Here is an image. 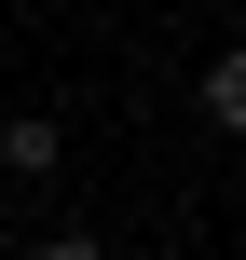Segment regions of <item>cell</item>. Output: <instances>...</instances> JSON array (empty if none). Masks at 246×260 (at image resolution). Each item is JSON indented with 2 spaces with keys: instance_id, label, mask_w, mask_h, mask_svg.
Masks as SVG:
<instances>
[{
  "instance_id": "cell-3",
  "label": "cell",
  "mask_w": 246,
  "mask_h": 260,
  "mask_svg": "<svg viewBox=\"0 0 246 260\" xmlns=\"http://www.w3.org/2000/svg\"><path fill=\"white\" fill-rule=\"evenodd\" d=\"M27 260H110V247H96V233H41Z\"/></svg>"
},
{
  "instance_id": "cell-1",
  "label": "cell",
  "mask_w": 246,
  "mask_h": 260,
  "mask_svg": "<svg viewBox=\"0 0 246 260\" xmlns=\"http://www.w3.org/2000/svg\"><path fill=\"white\" fill-rule=\"evenodd\" d=\"M55 165H68V123L55 110H14L0 123V178H55Z\"/></svg>"
},
{
  "instance_id": "cell-2",
  "label": "cell",
  "mask_w": 246,
  "mask_h": 260,
  "mask_svg": "<svg viewBox=\"0 0 246 260\" xmlns=\"http://www.w3.org/2000/svg\"><path fill=\"white\" fill-rule=\"evenodd\" d=\"M192 110H205L219 137H246V41H233V55H205V82H192Z\"/></svg>"
}]
</instances>
